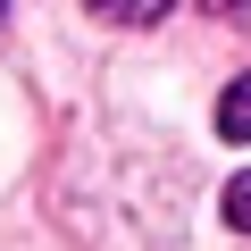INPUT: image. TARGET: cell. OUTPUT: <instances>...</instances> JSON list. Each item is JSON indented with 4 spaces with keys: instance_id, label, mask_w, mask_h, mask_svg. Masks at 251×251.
Here are the masks:
<instances>
[{
    "instance_id": "6da1fadb",
    "label": "cell",
    "mask_w": 251,
    "mask_h": 251,
    "mask_svg": "<svg viewBox=\"0 0 251 251\" xmlns=\"http://www.w3.org/2000/svg\"><path fill=\"white\" fill-rule=\"evenodd\" d=\"M218 143H251V75H234L218 92Z\"/></svg>"
},
{
    "instance_id": "7a4b0ae2",
    "label": "cell",
    "mask_w": 251,
    "mask_h": 251,
    "mask_svg": "<svg viewBox=\"0 0 251 251\" xmlns=\"http://www.w3.org/2000/svg\"><path fill=\"white\" fill-rule=\"evenodd\" d=\"M92 17H109V25H159L168 0H92Z\"/></svg>"
},
{
    "instance_id": "3957f363",
    "label": "cell",
    "mask_w": 251,
    "mask_h": 251,
    "mask_svg": "<svg viewBox=\"0 0 251 251\" xmlns=\"http://www.w3.org/2000/svg\"><path fill=\"white\" fill-rule=\"evenodd\" d=\"M218 209H226V226H243V234H251V176H234V184H226V201H218Z\"/></svg>"
},
{
    "instance_id": "277c9868",
    "label": "cell",
    "mask_w": 251,
    "mask_h": 251,
    "mask_svg": "<svg viewBox=\"0 0 251 251\" xmlns=\"http://www.w3.org/2000/svg\"><path fill=\"white\" fill-rule=\"evenodd\" d=\"M0 17H9V0H0Z\"/></svg>"
}]
</instances>
